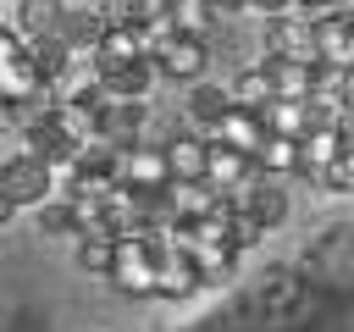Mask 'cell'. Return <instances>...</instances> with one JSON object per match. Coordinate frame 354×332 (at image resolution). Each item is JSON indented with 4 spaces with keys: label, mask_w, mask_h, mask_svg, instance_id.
Here are the masks:
<instances>
[{
    "label": "cell",
    "mask_w": 354,
    "mask_h": 332,
    "mask_svg": "<svg viewBox=\"0 0 354 332\" xmlns=\"http://www.w3.org/2000/svg\"><path fill=\"white\" fill-rule=\"evenodd\" d=\"M160 255H166V232L160 238H116V260H111V282L133 299H155V277H160Z\"/></svg>",
    "instance_id": "obj_1"
},
{
    "label": "cell",
    "mask_w": 354,
    "mask_h": 332,
    "mask_svg": "<svg viewBox=\"0 0 354 332\" xmlns=\"http://www.w3.org/2000/svg\"><path fill=\"white\" fill-rule=\"evenodd\" d=\"M111 172H116V183H127V188H138V194H160L166 183H171V166H166V149L160 144H122L116 149V160H111Z\"/></svg>",
    "instance_id": "obj_2"
},
{
    "label": "cell",
    "mask_w": 354,
    "mask_h": 332,
    "mask_svg": "<svg viewBox=\"0 0 354 332\" xmlns=\"http://www.w3.org/2000/svg\"><path fill=\"white\" fill-rule=\"evenodd\" d=\"M266 55L321 66V55H315V22L299 17V11H277V17H266Z\"/></svg>",
    "instance_id": "obj_3"
},
{
    "label": "cell",
    "mask_w": 354,
    "mask_h": 332,
    "mask_svg": "<svg viewBox=\"0 0 354 332\" xmlns=\"http://www.w3.org/2000/svg\"><path fill=\"white\" fill-rule=\"evenodd\" d=\"M205 61H210L205 33H177V28H171V33L155 44V72L171 77V83H199V77H205Z\"/></svg>",
    "instance_id": "obj_4"
},
{
    "label": "cell",
    "mask_w": 354,
    "mask_h": 332,
    "mask_svg": "<svg viewBox=\"0 0 354 332\" xmlns=\"http://www.w3.org/2000/svg\"><path fill=\"white\" fill-rule=\"evenodd\" d=\"M0 194H6L17 210H33V205H44V199L55 194V166L39 160V155L11 160V166H0Z\"/></svg>",
    "instance_id": "obj_5"
},
{
    "label": "cell",
    "mask_w": 354,
    "mask_h": 332,
    "mask_svg": "<svg viewBox=\"0 0 354 332\" xmlns=\"http://www.w3.org/2000/svg\"><path fill=\"white\" fill-rule=\"evenodd\" d=\"M88 55H94V72L105 77V72H116V66H127V61L149 55V44H144L138 22H127V17H111V22H105V33H100V44H94Z\"/></svg>",
    "instance_id": "obj_6"
},
{
    "label": "cell",
    "mask_w": 354,
    "mask_h": 332,
    "mask_svg": "<svg viewBox=\"0 0 354 332\" xmlns=\"http://www.w3.org/2000/svg\"><path fill=\"white\" fill-rule=\"evenodd\" d=\"M260 166L243 155V149H232V144H221V138H210V155H205V183L210 188H221V199L238 188V183H249Z\"/></svg>",
    "instance_id": "obj_7"
},
{
    "label": "cell",
    "mask_w": 354,
    "mask_h": 332,
    "mask_svg": "<svg viewBox=\"0 0 354 332\" xmlns=\"http://www.w3.org/2000/svg\"><path fill=\"white\" fill-rule=\"evenodd\" d=\"M166 205H171V221H205V216H216L221 210V188H210L205 177H194V183H166Z\"/></svg>",
    "instance_id": "obj_8"
},
{
    "label": "cell",
    "mask_w": 354,
    "mask_h": 332,
    "mask_svg": "<svg viewBox=\"0 0 354 332\" xmlns=\"http://www.w3.org/2000/svg\"><path fill=\"white\" fill-rule=\"evenodd\" d=\"M315 55L321 66H354V17L332 11V17H315Z\"/></svg>",
    "instance_id": "obj_9"
},
{
    "label": "cell",
    "mask_w": 354,
    "mask_h": 332,
    "mask_svg": "<svg viewBox=\"0 0 354 332\" xmlns=\"http://www.w3.org/2000/svg\"><path fill=\"white\" fill-rule=\"evenodd\" d=\"M232 111V94L221 89V83H188V127L194 133H205V138H216V127H221V116Z\"/></svg>",
    "instance_id": "obj_10"
},
{
    "label": "cell",
    "mask_w": 354,
    "mask_h": 332,
    "mask_svg": "<svg viewBox=\"0 0 354 332\" xmlns=\"http://www.w3.org/2000/svg\"><path fill=\"white\" fill-rule=\"evenodd\" d=\"M199 288H205L199 266L166 243V255H160V277H155V299H188V293H199Z\"/></svg>",
    "instance_id": "obj_11"
},
{
    "label": "cell",
    "mask_w": 354,
    "mask_h": 332,
    "mask_svg": "<svg viewBox=\"0 0 354 332\" xmlns=\"http://www.w3.org/2000/svg\"><path fill=\"white\" fill-rule=\"evenodd\" d=\"M155 55H138V61H127V66H116V72H105L100 83H105V94L111 100H149V89H155Z\"/></svg>",
    "instance_id": "obj_12"
},
{
    "label": "cell",
    "mask_w": 354,
    "mask_h": 332,
    "mask_svg": "<svg viewBox=\"0 0 354 332\" xmlns=\"http://www.w3.org/2000/svg\"><path fill=\"white\" fill-rule=\"evenodd\" d=\"M216 138H221V144H232V149H243V155L254 160V149L266 144V116H260V111H243V105H232V111L221 116Z\"/></svg>",
    "instance_id": "obj_13"
},
{
    "label": "cell",
    "mask_w": 354,
    "mask_h": 332,
    "mask_svg": "<svg viewBox=\"0 0 354 332\" xmlns=\"http://www.w3.org/2000/svg\"><path fill=\"white\" fill-rule=\"evenodd\" d=\"M337 149H343V127H310L299 138V172L321 183V172L337 160Z\"/></svg>",
    "instance_id": "obj_14"
},
{
    "label": "cell",
    "mask_w": 354,
    "mask_h": 332,
    "mask_svg": "<svg viewBox=\"0 0 354 332\" xmlns=\"http://www.w3.org/2000/svg\"><path fill=\"white\" fill-rule=\"evenodd\" d=\"M166 149V166H171V177L177 183H194V177H205V155H210V138L205 133H177L171 144H160Z\"/></svg>",
    "instance_id": "obj_15"
},
{
    "label": "cell",
    "mask_w": 354,
    "mask_h": 332,
    "mask_svg": "<svg viewBox=\"0 0 354 332\" xmlns=\"http://www.w3.org/2000/svg\"><path fill=\"white\" fill-rule=\"evenodd\" d=\"M28 61H33V72H39L44 83H61L66 66H72V44H66V33H39V39H28Z\"/></svg>",
    "instance_id": "obj_16"
},
{
    "label": "cell",
    "mask_w": 354,
    "mask_h": 332,
    "mask_svg": "<svg viewBox=\"0 0 354 332\" xmlns=\"http://www.w3.org/2000/svg\"><path fill=\"white\" fill-rule=\"evenodd\" d=\"M227 94H232V105H243V111H266V105L277 100L271 66H266V61H260V66H243V72L227 83Z\"/></svg>",
    "instance_id": "obj_17"
},
{
    "label": "cell",
    "mask_w": 354,
    "mask_h": 332,
    "mask_svg": "<svg viewBox=\"0 0 354 332\" xmlns=\"http://www.w3.org/2000/svg\"><path fill=\"white\" fill-rule=\"evenodd\" d=\"M61 17H66V6L61 0H17V33L22 39H39V33H61Z\"/></svg>",
    "instance_id": "obj_18"
},
{
    "label": "cell",
    "mask_w": 354,
    "mask_h": 332,
    "mask_svg": "<svg viewBox=\"0 0 354 332\" xmlns=\"http://www.w3.org/2000/svg\"><path fill=\"white\" fill-rule=\"evenodd\" d=\"M266 66H271L277 100H310V94H315V66H304V61H277V55H266Z\"/></svg>",
    "instance_id": "obj_19"
},
{
    "label": "cell",
    "mask_w": 354,
    "mask_h": 332,
    "mask_svg": "<svg viewBox=\"0 0 354 332\" xmlns=\"http://www.w3.org/2000/svg\"><path fill=\"white\" fill-rule=\"evenodd\" d=\"M266 133H282V138H304L315 122H310V100H271L266 111Z\"/></svg>",
    "instance_id": "obj_20"
},
{
    "label": "cell",
    "mask_w": 354,
    "mask_h": 332,
    "mask_svg": "<svg viewBox=\"0 0 354 332\" xmlns=\"http://www.w3.org/2000/svg\"><path fill=\"white\" fill-rule=\"evenodd\" d=\"M39 89H44V77L33 72V61H28V55H17V61L0 72V105H6V111H11V105H22V100H33Z\"/></svg>",
    "instance_id": "obj_21"
},
{
    "label": "cell",
    "mask_w": 354,
    "mask_h": 332,
    "mask_svg": "<svg viewBox=\"0 0 354 332\" xmlns=\"http://www.w3.org/2000/svg\"><path fill=\"white\" fill-rule=\"evenodd\" d=\"M254 166H260L266 177H288V172H299V138L266 133V144L254 149Z\"/></svg>",
    "instance_id": "obj_22"
},
{
    "label": "cell",
    "mask_w": 354,
    "mask_h": 332,
    "mask_svg": "<svg viewBox=\"0 0 354 332\" xmlns=\"http://www.w3.org/2000/svg\"><path fill=\"white\" fill-rule=\"evenodd\" d=\"M111 260H116V238H94V232L77 238V266H83V271L111 277Z\"/></svg>",
    "instance_id": "obj_23"
},
{
    "label": "cell",
    "mask_w": 354,
    "mask_h": 332,
    "mask_svg": "<svg viewBox=\"0 0 354 332\" xmlns=\"http://www.w3.org/2000/svg\"><path fill=\"white\" fill-rule=\"evenodd\" d=\"M33 210H39V232H77V210H72L66 194H50V199L33 205Z\"/></svg>",
    "instance_id": "obj_24"
},
{
    "label": "cell",
    "mask_w": 354,
    "mask_h": 332,
    "mask_svg": "<svg viewBox=\"0 0 354 332\" xmlns=\"http://www.w3.org/2000/svg\"><path fill=\"white\" fill-rule=\"evenodd\" d=\"M216 17V0H171V28L177 33H205Z\"/></svg>",
    "instance_id": "obj_25"
},
{
    "label": "cell",
    "mask_w": 354,
    "mask_h": 332,
    "mask_svg": "<svg viewBox=\"0 0 354 332\" xmlns=\"http://www.w3.org/2000/svg\"><path fill=\"white\" fill-rule=\"evenodd\" d=\"M28 155H33V144H28V127H22V122L0 127V166H11V160H28Z\"/></svg>",
    "instance_id": "obj_26"
},
{
    "label": "cell",
    "mask_w": 354,
    "mask_h": 332,
    "mask_svg": "<svg viewBox=\"0 0 354 332\" xmlns=\"http://www.w3.org/2000/svg\"><path fill=\"white\" fill-rule=\"evenodd\" d=\"M321 188H332V194H354V155H348V149H337V160L321 172Z\"/></svg>",
    "instance_id": "obj_27"
},
{
    "label": "cell",
    "mask_w": 354,
    "mask_h": 332,
    "mask_svg": "<svg viewBox=\"0 0 354 332\" xmlns=\"http://www.w3.org/2000/svg\"><path fill=\"white\" fill-rule=\"evenodd\" d=\"M17 55H28V39H22L17 28H0V72H6Z\"/></svg>",
    "instance_id": "obj_28"
},
{
    "label": "cell",
    "mask_w": 354,
    "mask_h": 332,
    "mask_svg": "<svg viewBox=\"0 0 354 332\" xmlns=\"http://www.w3.org/2000/svg\"><path fill=\"white\" fill-rule=\"evenodd\" d=\"M343 100H354V66H343Z\"/></svg>",
    "instance_id": "obj_29"
},
{
    "label": "cell",
    "mask_w": 354,
    "mask_h": 332,
    "mask_svg": "<svg viewBox=\"0 0 354 332\" xmlns=\"http://www.w3.org/2000/svg\"><path fill=\"white\" fill-rule=\"evenodd\" d=\"M11 216H17V205H11V199H6V194H0V227H6V221H11Z\"/></svg>",
    "instance_id": "obj_30"
},
{
    "label": "cell",
    "mask_w": 354,
    "mask_h": 332,
    "mask_svg": "<svg viewBox=\"0 0 354 332\" xmlns=\"http://www.w3.org/2000/svg\"><path fill=\"white\" fill-rule=\"evenodd\" d=\"M343 149H348V155H354V122H348V127H343Z\"/></svg>",
    "instance_id": "obj_31"
},
{
    "label": "cell",
    "mask_w": 354,
    "mask_h": 332,
    "mask_svg": "<svg viewBox=\"0 0 354 332\" xmlns=\"http://www.w3.org/2000/svg\"><path fill=\"white\" fill-rule=\"evenodd\" d=\"M348 111H354V100H348Z\"/></svg>",
    "instance_id": "obj_32"
}]
</instances>
